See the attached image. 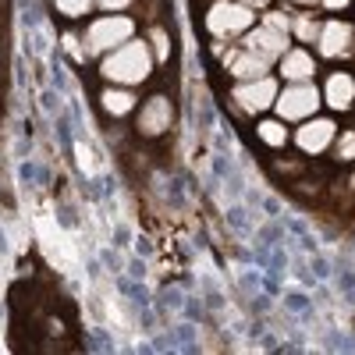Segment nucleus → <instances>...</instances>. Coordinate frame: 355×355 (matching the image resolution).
<instances>
[{
  "instance_id": "obj_1",
  "label": "nucleus",
  "mask_w": 355,
  "mask_h": 355,
  "mask_svg": "<svg viewBox=\"0 0 355 355\" xmlns=\"http://www.w3.org/2000/svg\"><path fill=\"white\" fill-rule=\"evenodd\" d=\"M150 68H153L150 46H146V43H125L121 50L110 53L103 61V78L125 82V85H139V82L150 78Z\"/></svg>"
},
{
  "instance_id": "obj_2",
  "label": "nucleus",
  "mask_w": 355,
  "mask_h": 355,
  "mask_svg": "<svg viewBox=\"0 0 355 355\" xmlns=\"http://www.w3.org/2000/svg\"><path fill=\"white\" fill-rule=\"evenodd\" d=\"M274 103H277V114L284 121H306V117H313L316 107H320V93L309 82H291Z\"/></svg>"
},
{
  "instance_id": "obj_3",
  "label": "nucleus",
  "mask_w": 355,
  "mask_h": 355,
  "mask_svg": "<svg viewBox=\"0 0 355 355\" xmlns=\"http://www.w3.org/2000/svg\"><path fill=\"white\" fill-rule=\"evenodd\" d=\"M132 33H135L132 18H100V21H93L85 28V46L93 53H103V50H114V46L128 43Z\"/></svg>"
},
{
  "instance_id": "obj_4",
  "label": "nucleus",
  "mask_w": 355,
  "mask_h": 355,
  "mask_svg": "<svg viewBox=\"0 0 355 355\" xmlns=\"http://www.w3.org/2000/svg\"><path fill=\"white\" fill-rule=\"evenodd\" d=\"M249 21H252V11L245 4H227V0L214 4L210 15H206V28L214 36H239L249 28Z\"/></svg>"
},
{
  "instance_id": "obj_5",
  "label": "nucleus",
  "mask_w": 355,
  "mask_h": 355,
  "mask_svg": "<svg viewBox=\"0 0 355 355\" xmlns=\"http://www.w3.org/2000/svg\"><path fill=\"white\" fill-rule=\"evenodd\" d=\"M234 100H239L245 110H263V107H270L277 100V82L274 78H249L242 82L239 89H234Z\"/></svg>"
},
{
  "instance_id": "obj_6",
  "label": "nucleus",
  "mask_w": 355,
  "mask_h": 355,
  "mask_svg": "<svg viewBox=\"0 0 355 355\" xmlns=\"http://www.w3.org/2000/svg\"><path fill=\"white\" fill-rule=\"evenodd\" d=\"M331 139H334V121H327V117L306 121V125L299 128V135H295L299 150H306V153H320V150H327Z\"/></svg>"
},
{
  "instance_id": "obj_7",
  "label": "nucleus",
  "mask_w": 355,
  "mask_h": 355,
  "mask_svg": "<svg viewBox=\"0 0 355 355\" xmlns=\"http://www.w3.org/2000/svg\"><path fill=\"white\" fill-rule=\"evenodd\" d=\"M171 117H174L171 103H167L164 96H153L150 103L142 107L139 128H142V135H164V132H167V125H171Z\"/></svg>"
},
{
  "instance_id": "obj_8",
  "label": "nucleus",
  "mask_w": 355,
  "mask_h": 355,
  "mask_svg": "<svg viewBox=\"0 0 355 355\" xmlns=\"http://www.w3.org/2000/svg\"><path fill=\"white\" fill-rule=\"evenodd\" d=\"M320 50L327 53V57H345L348 53V46H352V25H345V21H327L320 28Z\"/></svg>"
},
{
  "instance_id": "obj_9",
  "label": "nucleus",
  "mask_w": 355,
  "mask_h": 355,
  "mask_svg": "<svg viewBox=\"0 0 355 355\" xmlns=\"http://www.w3.org/2000/svg\"><path fill=\"white\" fill-rule=\"evenodd\" d=\"M249 50H256L263 57H281L288 50V36L277 33V28H270V25H263V28H256V33H249Z\"/></svg>"
},
{
  "instance_id": "obj_10",
  "label": "nucleus",
  "mask_w": 355,
  "mask_h": 355,
  "mask_svg": "<svg viewBox=\"0 0 355 355\" xmlns=\"http://www.w3.org/2000/svg\"><path fill=\"white\" fill-rule=\"evenodd\" d=\"M313 71H316V64H313V57L306 53V50H284L281 53V75L284 78H291V82H309L313 78Z\"/></svg>"
},
{
  "instance_id": "obj_11",
  "label": "nucleus",
  "mask_w": 355,
  "mask_h": 355,
  "mask_svg": "<svg viewBox=\"0 0 355 355\" xmlns=\"http://www.w3.org/2000/svg\"><path fill=\"white\" fill-rule=\"evenodd\" d=\"M327 103L334 107V110H348L352 107V100H355V82H352V75H345V71H338V75H331L327 78Z\"/></svg>"
},
{
  "instance_id": "obj_12",
  "label": "nucleus",
  "mask_w": 355,
  "mask_h": 355,
  "mask_svg": "<svg viewBox=\"0 0 355 355\" xmlns=\"http://www.w3.org/2000/svg\"><path fill=\"white\" fill-rule=\"evenodd\" d=\"M266 64H270V57H263L256 50H245L234 57V64H231V75L234 78H263L266 75Z\"/></svg>"
},
{
  "instance_id": "obj_13",
  "label": "nucleus",
  "mask_w": 355,
  "mask_h": 355,
  "mask_svg": "<svg viewBox=\"0 0 355 355\" xmlns=\"http://www.w3.org/2000/svg\"><path fill=\"white\" fill-rule=\"evenodd\" d=\"M132 93H125V89H107L103 93V107L110 110V114H128L132 110Z\"/></svg>"
},
{
  "instance_id": "obj_14",
  "label": "nucleus",
  "mask_w": 355,
  "mask_h": 355,
  "mask_svg": "<svg viewBox=\"0 0 355 355\" xmlns=\"http://www.w3.org/2000/svg\"><path fill=\"white\" fill-rule=\"evenodd\" d=\"M259 139H263L266 146H284L288 132H284L281 121H263V125H259Z\"/></svg>"
},
{
  "instance_id": "obj_15",
  "label": "nucleus",
  "mask_w": 355,
  "mask_h": 355,
  "mask_svg": "<svg viewBox=\"0 0 355 355\" xmlns=\"http://www.w3.org/2000/svg\"><path fill=\"white\" fill-rule=\"evenodd\" d=\"M291 28H295V36H299V40H316V36H320V25H316V18H309V15L295 18Z\"/></svg>"
},
{
  "instance_id": "obj_16",
  "label": "nucleus",
  "mask_w": 355,
  "mask_h": 355,
  "mask_svg": "<svg viewBox=\"0 0 355 355\" xmlns=\"http://www.w3.org/2000/svg\"><path fill=\"white\" fill-rule=\"evenodd\" d=\"M57 8H61L68 18H78V15H85L89 11V4H93V0H53Z\"/></svg>"
},
{
  "instance_id": "obj_17",
  "label": "nucleus",
  "mask_w": 355,
  "mask_h": 355,
  "mask_svg": "<svg viewBox=\"0 0 355 355\" xmlns=\"http://www.w3.org/2000/svg\"><path fill=\"white\" fill-rule=\"evenodd\" d=\"M338 153H341V160H352V157H355V135H352V132H345V135H341Z\"/></svg>"
},
{
  "instance_id": "obj_18",
  "label": "nucleus",
  "mask_w": 355,
  "mask_h": 355,
  "mask_svg": "<svg viewBox=\"0 0 355 355\" xmlns=\"http://www.w3.org/2000/svg\"><path fill=\"white\" fill-rule=\"evenodd\" d=\"M263 25H270V28H277V33H284L288 36V28H291V21L284 18V15H266V21Z\"/></svg>"
},
{
  "instance_id": "obj_19",
  "label": "nucleus",
  "mask_w": 355,
  "mask_h": 355,
  "mask_svg": "<svg viewBox=\"0 0 355 355\" xmlns=\"http://www.w3.org/2000/svg\"><path fill=\"white\" fill-rule=\"evenodd\" d=\"M153 43H157V53H160V57H167V53H171V50H167V36H164V33H153Z\"/></svg>"
},
{
  "instance_id": "obj_20",
  "label": "nucleus",
  "mask_w": 355,
  "mask_h": 355,
  "mask_svg": "<svg viewBox=\"0 0 355 355\" xmlns=\"http://www.w3.org/2000/svg\"><path fill=\"white\" fill-rule=\"evenodd\" d=\"M96 4H100V8H110V11H117V8H128L132 0H96Z\"/></svg>"
},
{
  "instance_id": "obj_21",
  "label": "nucleus",
  "mask_w": 355,
  "mask_h": 355,
  "mask_svg": "<svg viewBox=\"0 0 355 355\" xmlns=\"http://www.w3.org/2000/svg\"><path fill=\"white\" fill-rule=\"evenodd\" d=\"M323 4H327L331 11H338V8H348V0H323Z\"/></svg>"
},
{
  "instance_id": "obj_22",
  "label": "nucleus",
  "mask_w": 355,
  "mask_h": 355,
  "mask_svg": "<svg viewBox=\"0 0 355 355\" xmlns=\"http://www.w3.org/2000/svg\"><path fill=\"white\" fill-rule=\"evenodd\" d=\"M242 4H245V8H266L270 0H242Z\"/></svg>"
},
{
  "instance_id": "obj_23",
  "label": "nucleus",
  "mask_w": 355,
  "mask_h": 355,
  "mask_svg": "<svg viewBox=\"0 0 355 355\" xmlns=\"http://www.w3.org/2000/svg\"><path fill=\"white\" fill-rule=\"evenodd\" d=\"M288 4H320V0H288Z\"/></svg>"
}]
</instances>
